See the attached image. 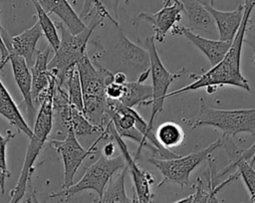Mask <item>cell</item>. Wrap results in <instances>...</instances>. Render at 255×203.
I'll return each instance as SVG.
<instances>
[{"instance_id":"9a60e30c","label":"cell","mask_w":255,"mask_h":203,"mask_svg":"<svg viewBox=\"0 0 255 203\" xmlns=\"http://www.w3.org/2000/svg\"><path fill=\"white\" fill-rule=\"evenodd\" d=\"M181 11H183L182 4L179 0L173 1L172 4L163 6L159 11L153 14L140 13L138 19L148 21L154 31V40L156 42H163L166 33L181 19Z\"/></svg>"},{"instance_id":"1f68e13d","label":"cell","mask_w":255,"mask_h":203,"mask_svg":"<svg viewBox=\"0 0 255 203\" xmlns=\"http://www.w3.org/2000/svg\"><path fill=\"white\" fill-rule=\"evenodd\" d=\"M244 42H246L249 45V47L253 52L252 63L255 66V24L250 26L248 25L245 32V36H244Z\"/></svg>"},{"instance_id":"f35d334b","label":"cell","mask_w":255,"mask_h":203,"mask_svg":"<svg viewBox=\"0 0 255 203\" xmlns=\"http://www.w3.org/2000/svg\"><path fill=\"white\" fill-rule=\"evenodd\" d=\"M130 203H139L138 202V199H137V196H136V194H135V192L133 191V193H132V197H131V202Z\"/></svg>"},{"instance_id":"ba28073f","label":"cell","mask_w":255,"mask_h":203,"mask_svg":"<svg viewBox=\"0 0 255 203\" xmlns=\"http://www.w3.org/2000/svg\"><path fill=\"white\" fill-rule=\"evenodd\" d=\"M108 137H110V133L108 128L105 127V129L101 132L100 137H98L88 149H85L80 144L79 138L76 136L73 128L70 127L65 138H54L50 140L49 145L57 150L64 163V180L61 189L68 188L74 184V176L84 159L96 153L98 151V143Z\"/></svg>"},{"instance_id":"f546056e","label":"cell","mask_w":255,"mask_h":203,"mask_svg":"<svg viewBox=\"0 0 255 203\" xmlns=\"http://www.w3.org/2000/svg\"><path fill=\"white\" fill-rule=\"evenodd\" d=\"M16 134L12 133L10 130L7 131V135L3 136L0 133V190L1 193L4 194L5 191V180L10 177V172L7 167V159H6V147L7 143L13 138Z\"/></svg>"},{"instance_id":"44dd1931","label":"cell","mask_w":255,"mask_h":203,"mask_svg":"<svg viewBox=\"0 0 255 203\" xmlns=\"http://www.w3.org/2000/svg\"><path fill=\"white\" fill-rule=\"evenodd\" d=\"M0 115L5 117L10 124L16 127L19 132H23L29 138L33 135L29 123L22 116L17 104L13 101L9 92L0 80Z\"/></svg>"},{"instance_id":"f1b7e54d","label":"cell","mask_w":255,"mask_h":203,"mask_svg":"<svg viewBox=\"0 0 255 203\" xmlns=\"http://www.w3.org/2000/svg\"><path fill=\"white\" fill-rule=\"evenodd\" d=\"M209 163V174H208V184H207V189L203 188V182L200 178H197V185H196V190L194 192L193 199L191 203H207L208 198L211 194V191L213 187L215 186L214 181H213V169L215 166V158L209 156L207 159Z\"/></svg>"},{"instance_id":"83f0119b","label":"cell","mask_w":255,"mask_h":203,"mask_svg":"<svg viewBox=\"0 0 255 203\" xmlns=\"http://www.w3.org/2000/svg\"><path fill=\"white\" fill-rule=\"evenodd\" d=\"M95 15H98L104 19L108 18L116 26H119L118 21L111 16L109 10L104 6V4L100 0H84L83 9L79 15L80 18L82 20H87Z\"/></svg>"},{"instance_id":"5b68a950","label":"cell","mask_w":255,"mask_h":203,"mask_svg":"<svg viewBox=\"0 0 255 203\" xmlns=\"http://www.w3.org/2000/svg\"><path fill=\"white\" fill-rule=\"evenodd\" d=\"M182 121L192 129L209 125L222 131V135L234 137L238 133L246 132L255 136V108L218 109L207 105L200 99L196 116L184 118Z\"/></svg>"},{"instance_id":"9c48e42d","label":"cell","mask_w":255,"mask_h":203,"mask_svg":"<svg viewBox=\"0 0 255 203\" xmlns=\"http://www.w3.org/2000/svg\"><path fill=\"white\" fill-rule=\"evenodd\" d=\"M153 36H148L145 41V47L146 51L149 55V61H150V75H151V81H152V99L150 100L149 104L152 105L151 107V114L149 117V120L147 121L148 128L153 129V122L156 118V115L162 111L163 109V102L167 96V91L171 83L176 80L177 78L181 77L183 73V69H181L177 73H170L168 72L165 67L163 66L154 42Z\"/></svg>"},{"instance_id":"60d3db41","label":"cell","mask_w":255,"mask_h":203,"mask_svg":"<svg viewBox=\"0 0 255 203\" xmlns=\"http://www.w3.org/2000/svg\"><path fill=\"white\" fill-rule=\"evenodd\" d=\"M203 1L207 2V3L210 4V5H213V4H214V0H203Z\"/></svg>"},{"instance_id":"74e56055","label":"cell","mask_w":255,"mask_h":203,"mask_svg":"<svg viewBox=\"0 0 255 203\" xmlns=\"http://www.w3.org/2000/svg\"><path fill=\"white\" fill-rule=\"evenodd\" d=\"M193 196H194V193H192V194L188 195L187 197L182 198V199H180V200H178V201H176L174 203H191V201L193 199Z\"/></svg>"},{"instance_id":"8992f818","label":"cell","mask_w":255,"mask_h":203,"mask_svg":"<svg viewBox=\"0 0 255 203\" xmlns=\"http://www.w3.org/2000/svg\"><path fill=\"white\" fill-rule=\"evenodd\" d=\"M126 165V159L122 153L111 158L102 155L95 163L85 168L84 175L77 183H74L68 188L51 193L49 198L69 199L75 194L88 189L96 191L99 197H101L114 174L119 169H123Z\"/></svg>"},{"instance_id":"836d02e7","label":"cell","mask_w":255,"mask_h":203,"mask_svg":"<svg viewBox=\"0 0 255 203\" xmlns=\"http://www.w3.org/2000/svg\"><path fill=\"white\" fill-rule=\"evenodd\" d=\"M104 6L109 10V9H112L113 12H114V15H115V19L118 21V9H119V6L121 4L122 1H126L128 2V0H100Z\"/></svg>"},{"instance_id":"6da1fadb","label":"cell","mask_w":255,"mask_h":203,"mask_svg":"<svg viewBox=\"0 0 255 203\" xmlns=\"http://www.w3.org/2000/svg\"><path fill=\"white\" fill-rule=\"evenodd\" d=\"M254 7L255 0L244 1V14L242 22L232 41L230 49L228 50L224 58L209 71L199 76L196 81L183 88H180L179 90L167 94L166 98L195 91L201 88H206V92L210 94V90H213V92H215L216 88L219 86H233L250 92L248 80L245 79L240 70V61L245 32L249 25L250 15Z\"/></svg>"},{"instance_id":"7402d4cb","label":"cell","mask_w":255,"mask_h":203,"mask_svg":"<svg viewBox=\"0 0 255 203\" xmlns=\"http://www.w3.org/2000/svg\"><path fill=\"white\" fill-rule=\"evenodd\" d=\"M152 99V87L139 82H127L124 84V91L121 102L125 106L133 107L134 105H148Z\"/></svg>"},{"instance_id":"8fae6325","label":"cell","mask_w":255,"mask_h":203,"mask_svg":"<svg viewBox=\"0 0 255 203\" xmlns=\"http://www.w3.org/2000/svg\"><path fill=\"white\" fill-rule=\"evenodd\" d=\"M116 58L124 73L131 72L139 76L150 69L148 52L131 43L119 29V39L116 46Z\"/></svg>"},{"instance_id":"e0dca14e","label":"cell","mask_w":255,"mask_h":203,"mask_svg":"<svg viewBox=\"0 0 255 203\" xmlns=\"http://www.w3.org/2000/svg\"><path fill=\"white\" fill-rule=\"evenodd\" d=\"M187 17L188 29L214 36L218 31L212 15L205 8L202 0H179Z\"/></svg>"},{"instance_id":"d4e9b609","label":"cell","mask_w":255,"mask_h":203,"mask_svg":"<svg viewBox=\"0 0 255 203\" xmlns=\"http://www.w3.org/2000/svg\"><path fill=\"white\" fill-rule=\"evenodd\" d=\"M32 2L36 9L38 22L40 24L42 32L46 37L47 41L49 42V45L52 47L53 51L55 52L59 48L60 42H61V39L57 31L58 28L56 26V23H54L51 20V18L49 17V14L44 10V8L40 5V3L37 0H32Z\"/></svg>"},{"instance_id":"7bdbcfd3","label":"cell","mask_w":255,"mask_h":203,"mask_svg":"<svg viewBox=\"0 0 255 203\" xmlns=\"http://www.w3.org/2000/svg\"><path fill=\"white\" fill-rule=\"evenodd\" d=\"M151 203H153V202H152V201H151Z\"/></svg>"},{"instance_id":"ab89813d","label":"cell","mask_w":255,"mask_h":203,"mask_svg":"<svg viewBox=\"0 0 255 203\" xmlns=\"http://www.w3.org/2000/svg\"><path fill=\"white\" fill-rule=\"evenodd\" d=\"M162 1H163V6H166V5H170L171 1H174V0H162Z\"/></svg>"},{"instance_id":"484cf974","label":"cell","mask_w":255,"mask_h":203,"mask_svg":"<svg viewBox=\"0 0 255 203\" xmlns=\"http://www.w3.org/2000/svg\"><path fill=\"white\" fill-rule=\"evenodd\" d=\"M65 88L68 92V97L71 104L83 112L84 102H83V91L80 80V74L78 68H73L67 75Z\"/></svg>"},{"instance_id":"d6986e66","label":"cell","mask_w":255,"mask_h":203,"mask_svg":"<svg viewBox=\"0 0 255 203\" xmlns=\"http://www.w3.org/2000/svg\"><path fill=\"white\" fill-rule=\"evenodd\" d=\"M44 10L48 13L57 15L65 26L73 33L79 34L83 32L87 26L80 16L72 8L68 0H37Z\"/></svg>"},{"instance_id":"5bb4252c","label":"cell","mask_w":255,"mask_h":203,"mask_svg":"<svg viewBox=\"0 0 255 203\" xmlns=\"http://www.w3.org/2000/svg\"><path fill=\"white\" fill-rule=\"evenodd\" d=\"M9 61L11 63L13 76L16 84L23 96V101L26 105V112L28 116L29 125L35 123L36 108L34 105V101L32 97V74L29 70V66L26 60L13 53L9 52Z\"/></svg>"},{"instance_id":"ac0fdd59","label":"cell","mask_w":255,"mask_h":203,"mask_svg":"<svg viewBox=\"0 0 255 203\" xmlns=\"http://www.w3.org/2000/svg\"><path fill=\"white\" fill-rule=\"evenodd\" d=\"M205 8L212 15L217 27L219 40L221 41H233L244 14V4L238 5L233 11H220L213 8L212 5L203 1Z\"/></svg>"},{"instance_id":"e575fe53","label":"cell","mask_w":255,"mask_h":203,"mask_svg":"<svg viewBox=\"0 0 255 203\" xmlns=\"http://www.w3.org/2000/svg\"><path fill=\"white\" fill-rule=\"evenodd\" d=\"M115 150H116L115 143L114 142H110V143H108L107 145L104 146V148H103V155H105L106 157L111 158L113 156V154L115 153Z\"/></svg>"},{"instance_id":"4dcf8cb0","label":"cell","mask_w":255,"mask_h":203,"mask_svg":"<svg viewBox=\"0 0 255 203\" xmlns=\"http://www.w3.org/2000/svg\"><path fill=\"white\" fill-rule=\"evenodd\" d=\"M123 91H124V85L112 82L107 87V91H106L107 98L111 100L119 101L123 95Z\"/></svg>"},{"instance_id":"2e32d148","label":"cell","mask_w":255,"mask_h":203,"mask_svg":"<svg viewBox=\"0 0 255 203\" xmlns=\"http://www.w3.org/2000/svg\"><path fill=\"white\" fill-rule=\"evenodd\" d=\"M73 105L71 104L66 88L56 83L53 94V126L55 129L56 139L66 137L70 127H72V112Z\"/></svg>"},{"instance_id":"d590c367","label":"cell","mask_w":255,"mask_h":203,"mask_svg":"<svg viewBox=\"0 0 255 203\" xmlns=\"http://www.w3.org/2000/svg\"><path fill=\"white\" fill-rule=\"evenodd\" d=\"M113 82L117 83V84H121V85H124L125 83L128 82V77H127V74L124 73V72H118V73H115L114 74V80Z\"/></svg>"},{"instance_id":"30bf717a","label":"cell","mask_w":255,"mask_h":203,"mask_svg":"<svg viewBox=\"0 0 255 203\" xmlns=\"http://www.w3.org/2000/svg\"><path fill=\"white\" fill-rule=\"evenodd\" d=\"M106 127L109 130L110 137L114 138L121 149L122 154L126 159L128 169L130 172L132 182H133V191L135 192L139 203H151L152 193L150 192V185L154 182L153 175L146 170H142L136 164V160L129 153L127 144L124 141V138L120 136L117 132L112 120H109Z\"/></svg>"},{"instance_id":"7c38bea8","label":"cell","mask_w":255,"mask_h":203,"mask_svg":"<svg viewBox=\"0 0 255 203\" xmlns=\"http://www.w3.org/2000/svg\"><path fill=\"white\" fill-rule=\"evenodd\" d=\"M42 34L43 32L38 21L31 28L16 36L9 35L4 27H1L2 39L8 52H13L23 57L29 67L34 65L39 53V50H37V43L42 37Z\"/></svg>"},{"instance_id":"d6a6232c","label":"cell","mask_w":255,"mask_h":203,"mask_svg":"<svg viewBox=\"0 0 255 203\" xmlns=\"http://www.w3.org/2000/svg\"><path fill=\"white\" fill-rule=\"evenodd\" d=\"M1 24H0V72L3 69V67L7 64V62L9 61V52L4 44V41L2 39V35H1Z\"/></svg>"},{"instance_id":"4fadbf2b","label":"cell","mask_w":255,"mask_h":203,"mask_svg":"<svg viewBox=\"0 0 255 203\" xmlns=\"http://www.w3.org/2000/svg\"><path fill=\"white\" fill-rule=\"evenodd\" d=\"M170 31L172 35L184 36L189 42L197 47L206 56L212 67L217 65L224 58L232 44V41H216L204 38L193 33L190 29L182 25L175 24Z\"/></svg>"},{"instance_id":"603a6c76","label":"cell","mask_w":255,"mask_h":203,"mask_svg":"<svg viewBox=\"0 0 255 203\" xmlns=\"http://www.w3.org/2000/svg\"><path fill=\"white\" fill-rule=\"evenodd\" d=\"M128 171V166L126 165L117 177H112L103 195L92 203H130L131 199L128 197L125 185Z\"/></svg>"},{"instance_id":"7a4b0ae2","label":"cell","mask_w":255,"mask_h":203,"mask_svg":"<svg viewBox=\"0 0 255 203\" xmlns=\"http://www.w3.org/2000/svg\"><path fill=\"white\" fill-rule=\"evenodd\" d=\"M56 86V79L52 77L50 87L44 91L38 98L40 108L36 116L33 128V135L30 137L29 144L15 187L10 191V201L8 203H20L25 196L29 185L31 184V176L34 172V163L38 158L41 150L44 148L48 136L53 129V94Z\"/></svg>"},{"instance_id":"52a82bcc","label":"cell","mask_w":255,"mask_h":203,"mask_svg":"<svg viewBox=\"0 0 255 203\" xmlns=\"http://www.w3.org/2000/svg\"><path fill=\"white\" fill-rule=\"evenodd\" d=\"M222 146L221 137L210 143L206 147L189 153L187 155H179L175 158L170 159H159L151 157L148 161L158 169L162 175V180L158 184L160 187L165 182L178 184L181 188L189 184V177L191 172L197 167L202 161L206 160L211 156V153L217 148Z\"/></svg>"},{"instance_id":"4316f807","label":"cell","mask_w":255,"mask_h":203,"mask_svg":"<svg viewBox=\"0 0 255 203\" xmlns=\"http://www.w3.org/2000/svg\"><path fill=\"white\" fill-rule=\"evenodd\" d=\"M72 128L78 138L92 135L96 132H102L105 128L97 126L89 121L82 111L73 107L72 112Z\"/></svg>"},{"instance_id":"3957f363","label":"cell","mask_w":255,"mask_h":203,"mask_svg":"<svg viewBox=\"0 0 255 203\" xmlns=\"http://www.w3.org/2000/svg\"><path fill=\"white\" fill-rule=\"evenodd\" d=\"M83 91V114L93 124L105 128L109 119L107 87L114 80V74L101 66L96 60L94 63L86 54L77 65Z\"/></svg>"},{"instance_id":"b9f144b4","label":"cell","mask_w":255,"mask_h":203,"mask_svg":"<svg viewBox=\"0 0 255 203\" xmlns=\"http://www.w3.org/2000/svg\"><path fill=\"white\" fill-rule=\"evenodd\" d=\"M213 203H219V201L217 200V198H216V196H214V198H213Z\"/></svg>"},{"instance_id":"cb8c5ba5","label":"cell","mask_w":255,"mask_h":203,"mask_svg":"<svg viewBox=\"0 0 255 203\" xmlns=\"http://www.w3.org/2000/svg\"><path fill=\"white\" fill-rule=\"evenodd\" d=\"M155 136L162 146L169 149L181 144L185 134L182 127L178 123L166 121L157 127Z\"/></svg>"},{"instance_id":"277c9868","label":"cell","mask_w":255,"mask_h":203,"mask_svg":"<svg viewBox=\"0 0 255 203\" xmlns=\"http://www.w3.org/2000/svg\"><path fill=\"white\" fill-rule=\"evenodd\" d=\"M104 18L95 15L92 17L87 28L79 33L73 34L63 22L56 23L61 33V42L59 48L55 51L53 59L48 64L50 74L56 78V83L65 88V82L68 73L83 59L87 54L88 42L99 25H103Z\"/></svg>"},{"instance_id":"8d00e7d4","label":"cell","mask_w":255,"mask_h":203,"mask_svg":"<svg viewBox=\"0 0 255 203\" xmlns=\"http://www.w3.org/2000/svg\"><path fill=\"white\" fill-rule=\"evenodd\" d=\"M33 189L34 188L30 184L29 187H28V190H27V192L25 194V196L23 197V199L21 200L20 203H32V192H33Z\"/></svg>"},{"instance_id":"ffe728a7","label":"cell","mask_w":255,"mask_h":203,"mask_svg":"<svg viewBox=\"0 0 255 203\" xmlns=\"http://www.w3.org/2000/svg\"><path fill=\"white\" fill-rule=\"evenodd\" d=\"M51 51H53L52 47L49 45L45 50L39 51L35 63L32 66L31 74H32V97L34 102H38L39 96L46 91L51 84L52 76L48 69L49 64V56Z\"/></svg>"}]
</instances>
